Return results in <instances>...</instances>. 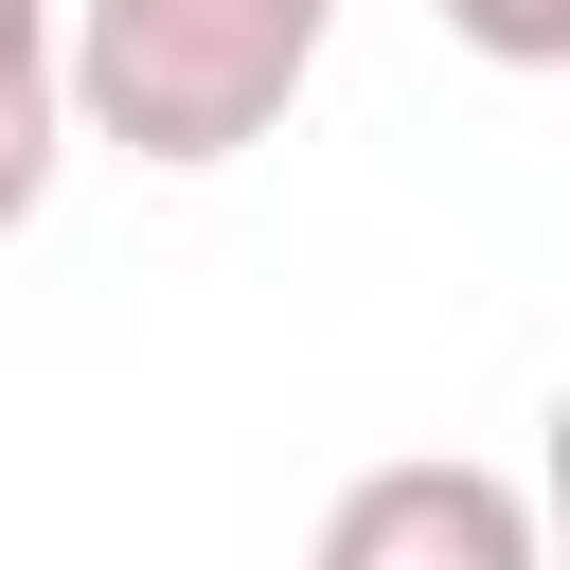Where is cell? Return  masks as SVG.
Instances as JSON below:
<instances>
[{
  "label": "cell",
  "mask_w": 570,
  "mask_h": 570,
  "mask_svg": "<svg viewBox=\"0 0 570 570\" xmlns=\"http://www.w3.org/2000/svg\"><path fill=\"white\" fill-rule=\"evenodd\" d=\"M303 570H552V534H534V481H517V463L410 445V463H356V481L321 499Z\"/></svg>",
  "instance_id": "obj_2"
},
{
  "label": "cell",
  "mask_w": 570,
  "mask_h": 570,
  "mask_svg": "<svg viewBox=\"0 0 570 570\" xmlns=\"http://www.w3.org/2000/svg\"><path fill=\"white\" fill-rule=\"evenodd\" d=\"M481 71H570V0H428Z\"/></svg>",
  "instance_id": "obj_4"
},
{
  "label": "cell",
  "mask_w": 570,
  "mask_h": 570,
  "mask_svg": "<svg viewBox=\"0 0 570 570\" xmlns=\"http://www.w3.org/2000/svg\"><path fill=\"white\" fill-rule=\"evenodd\" d=\"M321 53H338V0H53L71 142H125L160 178H214V160L285 142Z\"/></svg>",
  "instance_id": "obj_1"
},
{
  "label": "cell",
  "mask_w": 570,
  "mask_h": 570,
  "mask_svg": "<svg viewBox=\"0 0 570 570\" xmlns=\"http://www.w3.org/2000/svg\"><path fill=\"white\" fill-rule=\"evenodd\" d=\"M71 160V71H53V0H0V232H36Z\"/></svg>",
  "instance_id": "obj_3"
}]
</instances>
